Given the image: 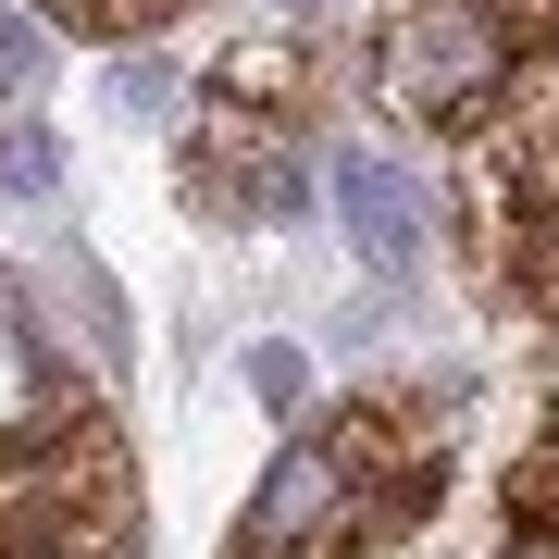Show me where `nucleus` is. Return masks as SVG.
Returning a JSON list of instances; mask_svg holds the SVG:
<instances>
[{"label": "nucleus", "mask_w": 559, "mask_h": 559, "mask_svg": "<svg viewBox=\"0 0 559 559\" xmlns=\"http://www.w3.org/2000/svg\"><path fill=\"white\" fill-rule=\"evenodd\" d=\"M311 175V50L299 38H237L200 75L187 124V187L212 212H286Z\"/></svg>", "instance_id": "20e7f679"}, {"label": "nucleus", "mask_w": 559, "mask_h": 559, "mask_svg": "<svg viewBox=\"0 0 559 559\" xmlns=\"http://www.w3.org/2000/svg\"><path fill=\"white\" fill-rule=\"evenodd\" d=\"M138 535H150V485L100 399L50 385L38 411L0 423V559H124Z\"/></svg>", "instance_id": "7ed1b4c3"}, {"label": "nucleus", "mask_w": 559, "mask_h": 559, "mask_svg": "<svg viewBox=\"0 0 559 559\" xmlns=\"http://www.w3.org/2000/svg\"><path fill=\"white\" fill-rule=\"evenodd\" d=\"M38 13H62L75 38H150V25H175L187 0H38Z\"/></svg>", "instance_id": "6e6552de"}, {"label": "nucleus", "mask_w": 559, "mask_h": 559, "mask_svg": "<svg viewBox=\"0 0 559 559\" xmlns=\"http://www.w3.org/2000/svg\"><path fill=\"white\" fill-rule=\"evenodd\" d=\"M336 212H348V249L373 261V274H399L411 261V187H399V162H373V150H336Z\"/></svg>", "instance_id": "423d86ee"}, {"label": "nucleus", "mask_w": 559, "mask_h": 559, "mask_svg": "<svg viewBox=\"0 0 559 559\" xmlns=\"http://www.w3.org/2000/svg\"><path fill=\"white\" fill-rule=\"evenodd\" d=\"M559 62V0H385L373 112L411 138H473Z\"/></svg>", "instance_id": "f03ea898"}, {"label": "nucleus", "mask_w": 559, "mask_h": 559, "mask_svg": "<svg viewBox=\"0 0 559 559\" xmlns=\"http://www.w3.org/2000/svg\"><path fill=\"white\" fill-rule=\"evenodd\" d=\"M249 385H261V399L286 411V399H299V348H261V360H249Z\"/></svg>", "instance_id": "9d476101"}, {"label": "nucleus", "mask_w": 559, "mask_h": 559, "mask_svg": "<svg viewBox=\"0 0 559 559\" xmlns=\"http://www.w3.org/2000/svg\"><path fill=\"white\" fill-rule=\"evenodd\" d=\"M473 261L559 348V100H510L473 162Z\"/></svg>", "instance_id": "39448f33"}, {"label": "nucleus", "mask_w": 559, "mask_h": 559, "mask_svg": "<svg viewBox=\"0 0 559 559\" xmlns=\"http://www.w3.org/2000/svg\"><path fill=\"white\" fill-rule=\"evenodd\" d=\"M0 175H13V187H50L62 150H50V138H13V150H0Z\"/></svg>", "instance_id": "1a4fd4ad"}, {"label": "nucleus", "mask_w": 559, "mask_h": 559, "mask_svg": "<svg viewBox=\"0 0 559 559\" xmlns=\"http://www.w3.org/2000/svg\"><path fill=\"white\" fill-rule=\"evenodd\" d=\"M436 485H448L436 399H336L274 448L224 559H385L411 522H436Z\"/></svg>", "instance_id": "f257e3e1"}, {"label": "nucleus", "mask_w": 559, "mask_h": 559, "mask_svg": "<svg viewBox=\"0 0 559 559\" xmlns=\"http://www.w3.org/2000/svg\"><path fill=\"white\" fill-rule=\"evenodd\" d=\"M498 522H510V559H559V411L535 423V448L510 460V498H498Z\"/></svg>", "instance_id": "0eeeda50"}]
</instances>
